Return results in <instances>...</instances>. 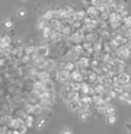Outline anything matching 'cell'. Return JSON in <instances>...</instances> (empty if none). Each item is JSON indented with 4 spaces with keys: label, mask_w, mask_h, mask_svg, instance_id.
I'll return each instance as SVG.
<instances>
[{
    "label": "cell",
    "mask_w": 131,
    "mask_h": 134,
    "mask_svg": "<svg viewBox=\"0 0 131 134\" xmlns=\"http://www.w3.org/2000/svg\"><path fill=\"white\" fill-rule=\"evenodd\" d=\"M43 108L41 105H34L33 107V114H40L42 113Z\"/></svg>",
    "instance_id": "cell-14"
},
{
    "label": "cell",
    "mask_w": 131,
    "mask_h": 134,
    "mask_svg": "<svg viewBox=\"0 0 131 134\" xmlns=\"http://www.w3.org/2000/svg\"><path fill=\"white\" fill-rule=\"evenodd\" d=\"M107 106H108L107 103H106V102H103V101H101V102H99L98 104H96V109H97V111H98L99 113H105V111H106Z\"/></svg>",
    "instance_id": "cell-10"
},
{
    "label": "cell",
    "mask_w": 131,
    "mask_h": 134,
    "mask_svg": "<svg viewBox=\"0 0 131 134\" xmlns=\"http://www.w3.org/2000/svg\"><path fill=\"white\" fill-rule=\"evenodd\" d=\"M115 113V108L113 106H107L106 111H105V114L107 116H111V114H114Z\"/></svg>",
    "instance_id": "cell-19"
},
{
    "label": "cell",
    "mask_w": 131,
    "mask_h": 134,
    "mask_svg": "<svg viewBox=\"0 0 131 134\" xmlns=\"http://www.w3.org/2000/svg\"><path fill=\"white\" fill-rule=\"evenodd\" d=\"M13 25V23L11 22V21H5L4 22V27L6 28V29H11Z\"/></svg>",
    "instance_id": "cell-24"
},
{
    "label": "cell",
    "mask_w": 131,
    "mask_h": 134,
    "mask_svg": "<svg viewBox=\"0 0 131 134\" xmlns=\"http://www.w3.org/2000/svg\"><path fill=\"white\" fill-rule=\"evenodd\" d=\"M26 131H27V126L25 125V123L17 128V132H18L19 134H23V133H25Z\"/></svg>",
    "instance_id": "cell-23"
},
{
    "label": "cell",
    "mask_w": 131,
    "mask_h": 134,
    "mask_svg": "<svg viewBox=\"0 0 131 134\" xmlns=\"http://www.w3.org/2000/svg\"><path fill=\"white\" fill-rule=\"evenodd\" d=\"M15 44L17 45V47H21L22 44H23V40L21 38H17L16 40H15Z\"/></svg>",
    "instance_id": "cell-25"
},
{
    "label": "cell",
    "mask_w": 131,
    "mask_h": 134,
    "mask_svg": "<svg viewBox=\"0 0 131 134\" xmlns=\"http://www.w3.org/2000/svg\"><path fill=\"white\" fill-rule=\"evenodd\" d=\"M78 105H79L80 110H86V109H89V107H90V104H88L84 101H81V100H78Z\"/></svg>",
    "instance_id": "cell-16"
},
{
    "label": "cell",
    "mask_w": 131,
    "mask_h": 134,
    "mask_svg": "<svg viewBox=\"0 0 131 134\" xmlns=\"http://www.w3.org/2000/svg\"><path fill=\"white\" fill-rule=\"evenodd\" d=\"M42 18L43 19H45L46 21H49L51 20L52 18H53V14H52V10H47L46 12L42 15Z\"/></svg>",
    "instance_id": "cell-18"
},
{
    "label": "cell",
    "mask_w": 131,
    "mask_h": 134,
    "mask_svg": "<svg viewBox=\"0 0 131 134\" xmlns=\"http://www.w3.org/2000/svg\"><path fill=\"white\" fill-rule=\"evenodd\" d=\"M125 102H126L128 105H130L131 104V101H130V96H128V97L126 98V100H125Z\"/></svg>",
    "instance_id": "cell-29"
},
{
    "label": "cell",
    "mask_w": 131,
    "mask_h": 134,
    "mask_svg": "<svg viewBox=\"0 0 131 134\" xmlns=\"http://www.w3.org/2000/svg\"><path fill=\"white\" fill-rule=\"evenodd\" d=\"M45 123H46V119H45V118H41L40 122H37V130H41L43 127L45 126Z\"/></svg>",
    "instance_id": "cell-20"
},
{
    "label": "cell",
    "mask_w": 131,
    "mask_h": 134,
    "mask_svg": "<svg viewBox=\"0 0 131 134\" xmlns=\"http://www.w3.org/2000/svg\"><path fill=\"white\" fill-rule=\"evenodd\" d=\"M107 123H110V124H113V123H115V122H116V117H115L114 114L107 116Z\"/></svg>",
    "instance_id": "cell-22"
},
{
    "label": "cell",
    "mask_w": 131,
    "mask_h": 134,
    "mask_svg": "<svg viewBox=\"0 0 131 134\" xmlns=\"http://www.w3.org/2000/svg\"><path fill=\"white\" fill-rule=\"evenodd\" d=\"M62 133H63V134H67V133L71 134V133H72V130H70V129H65V130H63V131H62Z\"/></svg>",
    "instance_id": "cell-26"
},
{
    "label": "cell",
    "mask_w": 131,
    "mask_h": 134,
    "mask_svg": "<svg viewBox=\"0 0 131 134\" xmlns=\"http://www.w3.org/2000/svg\"><path fill=\"white\" fill-rule=\"evenodd\" d=\"M46 25H48V21H46L45 19L43 18H41V20L39 21V24H37V27H39V29H45Z\"/></svg>",
    "instance_id": "cell-15"
},
{
    "label": "cell",
    "mask_w": 131,
    "mask_h": 134,
    "mask_svg": "<svg viewBox=\"0 0 131 134\" xmlns=\"http://www.w3.org/2000/svg\"><path fill=\"white\" fill-rule=\"evenodd\" d=\"M85 17H86V13H85V11H83V10H79V11H75L74 12V19L75 20L82 22Z\"/></svg>",
    "instance_id": "cell-9"
},
{
    "label": "cell",
    "mask_w": 131,
    "mask_h": 134,
    "mask_svg": "<svg viewBox=\"0 0 131 134\" xmlns=\"http://www.w3.org/2000/svg\"><path fill=\"white\" fill-rule=\"evenodd\" d=\"M26 15H27V11H26L24 8H20L17 11V16L19 17V18H21V19L25 18Z\"/></svg>",
    "instance_id": "cell-21"
},
{
    "label": "cell",
    "mask_w": 131,
    "mask_h": 134,
    "mask_svg": "<svg viewBox=\"0 0 131 134\" xmlns=\"http://www.w3.org/2000/svg\"><path fill=\"white\" fill-rule=\"evenodd\" d=\"M67 108L68 110L71 111V112H75V111L79 110V105H78V101H75V100H71L67 103Z\"/></svg>",
    "instance_id": "cell-7"
},
{
    "label": "cell",
    "mask_w": 131,
    "mask_h": 134,
    "mask_svg": "<svg viewBox=\"0 0 131 134\" xmlns=\"http://www.w3.org/2000/svg\"><path fill=\"white\" fill-rule=\"evenodd\" d=\"M37 78L40 80H45V79H47V78H50V73H49L48 71H41V72H39V74H37Z\"/></svg>",
    "instance_id": "cell-11"
},
{
    "label": "cell",
    "mask_w": 131,
    "mask_h": 134,
    "mask_svg": "<svg viewBox=\"0 0 131 134\" xmlns=\"http://www.w3.org/2000/svg\"><path fill=\"white\" fill-rule=\"evenodd\" d=\"M126 129H127V131L130 133L131 132V129H130V123H127L126 124Z\"/></svg>",
    "instance_id": "cell-28"
},
{
    "label": "cell",
    "mask_w": 131,
    "mask_h": 134,
    "mask_svg": "<svg viewBox=\"0 0 131 134\" xmlns=\"http://www.w3.org/2000/svg\"><path fill=\"white\" fill-rule=\"evenodd\" d=\"M76 69V64H74L72 62H68V63H65V66H64V69H66L67 72H73Z\"/></svg>",
    "instance_id": "cell-12"
},
{
    "label": "cell",
    "mask_w": 131,
    "mask_h": 134,
    "mask_svg": "<svg viewBox=\"0 0 131 134\" xmlns=\"http://www.w3.org/2000/svg\"><path fill=\"white\" fill-rule=\"evenodd\" d=\"M84 1V3H86L87 5H90V4H92V1L93 0H83Z\"/></svg>",
    "instance_id": "cell-27"
},
{
    "label": "cell",
    "mask_w": 131,
    "mask_h": 134,
    "mask_svg": "<svg viewBox=\"0 0 131 134\" xmlns=\"http://www.w3.org/2000/svg\"><path fill=\"white\" fill-rule=\"evenodd\" d=\"M81 84H82V82H78V81L71 82V86H72L73 91H80V89H81Z\"/></svg>",
    "instance_id": "cell-17"
},
{
    "label": "cell",
    "mask_w": 131,
    "mask_h": 134,
    "mask_svg": "<svg viewBox=\"0 0 131 134\" xmlns=\"http://www.w3.org/2000/svg\"><path fill=\"white\" fill-rule=\"evenodd\" d=\"M70 78V73L66 69H59L56 73V79L59 82H66Z\"/></svg>",
    "instance_id": "cell-1"
},
{
    "label": "cell",
    "mask_w": 131,
    "mask_h": 134,
    "mask_svg": "<svg viewBox=\"0 0 131 134\" xmlns=\"http://www.w3.org/2000/svg\"><path fill=\"white\" fill-rule=\"evenodd\" d=\"M48 24L50 28H60L62 25V21L60 19L52 18L51 20L48 21Z\"/></svg>",
    "instance_id": "cell-6"
},
{
    "label": "cell",
    "mask_w": 131,
    "mask_h": 134,
    "mask_svg": "<svg viewBox=\"0 0 131 134\" xmlns=\"http://www.w3.org/2000/svg\"><path fill=\"white\" fill-rule=\"evenodd\" d=\"M55 67H56V63H55V61H53V60H45V69H43L50 72V71L53 69Z\"/></svg>",
    "instance_id": "cell-8"
},
{
    "label": "cell",
    "mask_w": 131,
    "mask_h": 134,
    "mask_svg": "<svg viewBox=\"0 0 131 134\" xmlns=\"http://www.w3.org/2000/svg\"><path fill=\"white\" fill-rule=\"evenodd\" d=\"M36 54H37V56L42 58L47 57L49 55V47L48 46H45V45H41V46L37 47Z\"/></svg>",
    "instance_id": "cell-2"
},
{
    "label": "cell",
    "mask_w": 131,
    "mask_h": 134,
    "mask_svg": "<svg viewBox=\"0 0 131 134\" xmlns=\"http://www.w3.org/2000/svg\"><path fill=\"white\" fill-rule=\"evenodd\" d=\"M91 117H92V112L89 109L82 110L79 114V118H80L81 122H87Z\"/></svg>",
    "instance_id": "cell-4"
},
{
    "label": "cell",
    "mask_w": 131,
    "mask_h": 134,
    "mask_svg": "<svg viewBox=\"0 0 131 134\" xmlns=\"http://www.w3.org/2000/svg\"><path fill=\"white\" fill-rule=\"evenodd\" d=\"M42 30V36L45 39H49V36H50V27L49 25H46L45 29H41Z\"/></svg>",
    "instance_id": "cell-13"
},
{
    "label": "cell",
    "mask_w": 131,
    "mask_h": 134,
    "mask_svg": "<svg viewBox=\"0 0 131 134\" xmlns=\"http://www.w3.org/2000/svg\"><path fill=\"white\" fill-rule=\"evenodd\" d=\"M41 82H42V85H43V88H45V91H47V92H53L54 83L50 78H47V79H45V80H41Z\"/></svg>",
    "instance_id": "cell-3"
},
{
    "label": "cell",
    "mask_w": 131,
    "mask_h": 134,
    "mask_svg": "<svg viewBox=\"0 0 131 134\" xmlns=\"http://www.w3.org/2000/svg\"><path fill=\"white\" fill-rule=\"evenodd\" d=\"M70 78H71L73 81H78V82H82L83 80H84L83 74L81 73L77 72L76 69L70 73Z\"/></svg>",
    "instance_id": "cell-5"
}]
</instances>
